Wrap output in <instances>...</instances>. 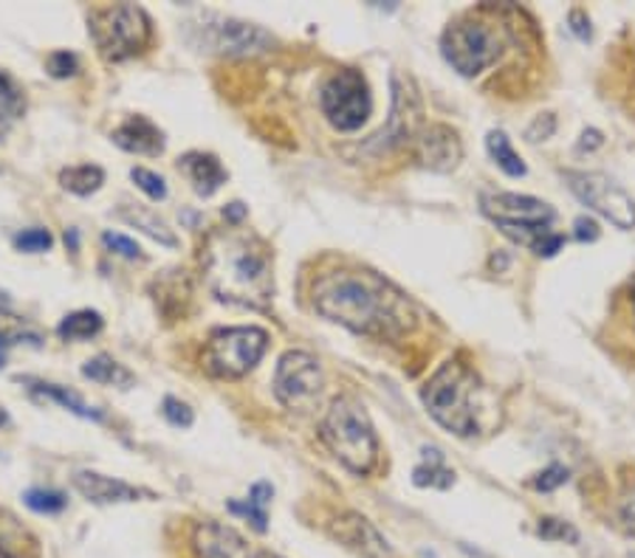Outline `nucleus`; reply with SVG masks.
Wrapping results in <instances>:
<instances>
[{"instance_id":"1","label":"nucleus","mask_w":635,"mask_h":558,"mask_svg":"<svg viewBox=\"0 0 635 558\" xmlns=\"http://www.w3.org/2000/svg\"><path fill=\"white\" fill-rule=\"evenodd\" d=\"M311 299L319 317L373 339H399L416 322L412 302L399 288L359 268L322 273L314 282Z\"/></svg>"},{"instance_id":"26","label":"nucleus","mask_w":635,"mask_h":558,"mask_svg":"<svg viewBox=\"0 0 635 558\" xmlns=\"http://www.w3.org/2000/svg\"><path fill=\"white\" fill-rule=\"evenodd\" d=\"M102 184H105V169L96 167V164H76V167H65L60 173V186L65 193L80 195V198L94 195Z\"/></svg>"},{"instance_id":"40","label":"nucleus","mask_w":635,"mask_h":558,"mask_svg":"<svg viewBox=\"0 0 635 558\" xmlns=\"http://www.w3.org/2000/svg\"><path fill=\"white\" fill-rule=\"evenodd\" d=\"M622 521H624V527H627L629 534L635 536V488L629 490L627 496H624V503H622Z\"/></svg>"},{"instance_id":"45","label":"nucleus","mask_w":635,"mask_h":558,"mask_svg":"<svg viewBox=\"0 0 635 558\" xmlns=\"http://www.w3.org/2000/svg\"><path fill=\"white\" fill-rule=\"evenodd\" d=\"M0 423H9V417H7V412H0Z\"/></svg>"},{"instance_id":"7","label":"nucleus","mask_w":635,"mask_h":558,"mask_svg":"<svg viewBox=\"0 0 635 558\" xmlns=\"http://www.w3.org/2000/svg\"><path fill=\"white\" fill-rule=\"evenodd\" d=\"M443 60L463 76L487 71L503 54V40L498 31L483 20H458L449 25L441 38Z\"/></svg>"},{"instance_id":"22","label":"nucleus","mask_w":635,"mask_h":558,"mask_svg":"<svg viewBox=\"0 0 635 558\" xmlns=\"http://www.w3.org/2000/svg\"><path fill=\"white\" fill-rule=\"evenodd\" d=\"M272 496H275V488H272V485L255 483L244 503H229V510L237 516H244V519H249L257 534H266L268 530V505H272Z\"/></svg>"},{"instance_id":"46","label":"nucleus","mask_w":635,"mask_h":558,"mask_svg":"<svg viewBox=\"0 0 635 558\" xmlns=\"http://www.w3.org/2000/svg\"><path fill=\"white\" fill-rule=\"evenodd\" d=\"M629 558H635V550H633V552H629Z\"/></svg>"},{"instance_id":"18","label":"nucleus","mask_w":635,"mask_h":558,"mask_svg":"<svg viewBox=\"0 0 635 558\" xmlns=\"http://www.w3.org/2000/svg\"><path fill=\"white\" fill-rule=\"evenodd\" d=\"M113 144L127 153L136 155H162L164 153V133L147 116H127L111 133Z\"/></svg>"},{"instance_id":"2","label":"nucleus","mask_w":635,"mask_h":558,"mask_svg":"<svg viewBox=\"0 0 635 558\" xmlns=\"http://www.w3.org/2000/svg\"><path fill=\"white\" fill-rule=\"evenodd\" d=\"M204 279L212 293L224 302L266 308L275 293L272 251L252 231L229 229L212 231L204 242Z\"/></svg>"},{"instance_id":"6","label":"nucleus","mask_w":635,"mask_h":558,"mask_svg":"<svg viewBox=\"0 0 635 558\" xmlns=\"http://www.w3.org/2000/svg\"><path fill=\"white\" fill-rule=\"evenodd\" d=\"M268 348V333L263 328H224L215 330L201 353V366L212 379H244L257 366Z\"/></svg>"},{"instance_id":"44","label":"nucleus","mask_w":635,"mask_h":558,"mask_svg":"<svg viewBox=\"0 0 635 558\" xmlns=\"http://www.w3.org/2000/svg\"><path fill=\"white\" fill-rule=\"evenodd\" d=\"M255 558H280V556H275V552H257Z\"/></svg>"},{"instance_id":"42","label":"nucleus","mask_w":635,"mask_h":558,"mask_svg":"<svg viewBox=\"0 0 635 558\" xmlns=\"http://www.w3.org/2000/svg\"><path fill=\"white\" fill-rule=\"evenodd\" d=\"M602 144H604L602 133H598V131H593V127H591V131H585V133H582L580 149H582V153H585V149H587V153H591V149L602 147Z\"/></svg>"},{"instance_id":"13","label":"nucleus","mask_w":635,"mask_h":558,"mask_svg":"<svg viewBox=\"0 0 635 558\" xmlns=\"http://www.w3.org/2000/svg\"><path fill=\"white\" fill-rule=\"evenodd\" d=\"M463 158V144L447 124H432L416 136V162L432 173H449Z\"/></svg>"},{"instance_id":"41","label":"nucleus","mask_w":635,"mask_h":558,"mask_svg":"<svg viewBox=\"0 0 635 558\" xmlns=\"http://www.w3.org/2000/svg\"><path fill=\"white\" fill-rule=\"evenodd\" d=\"M246 215H249V209H246L244 204H237V200L224 209V220H226V224H229V226H240V224H244V220H246Z\"/></svg>"},{"instance_id":"11","label":"nucleus","mask_w":635,"mask_h":558,"mask_svg":"<svg viewBox=\"0 0 635 558\" xmlns=\"http://www.w3.org/2000/svg\"><path fill=\"white\" fill-rule=\"evenodd\" d=\"M322 392L319 361L306 350H288L275 370V395L286 410L308 412Z\"/></svg>"},{"instance_id":"3","label":"nucleus","mask_w":635,"mask_h":558,"mask_svg":"<svg viewBox=\"0 0 635 558\" xmlns=\"http://www.w3.org/2000/svg\"><path fill=\"white\" fill-rule=\"evenodd\" d=\"M322 443L354 474H370L379 459V437L368 412L356 397L342 395L330 403L322 421Z\"/></svg>"},{"instance_id":"47","label":"nucleus","mask_w":635,"mask_h":558,"mask_svg":"<svg viewBox=\"0 0 635 558\" xmlns=\"http://www.w3.org/2000/svg\"><path fill=\"white\" fill-rule=\"evenodd\" d=\"M633 302H635V291H633Z\"/></svg>"},{"instance_id":"19","label":"nucleus","mask_w":635,"mask_h":558,"mask_svg":"<svg viewBox=\"0 0 635 558\" xmlns=\"http://www.w3.org/2000/svg\"><path fill=\"white\" fill-rule=\"evenodd\" d=\"M178 167L181 173L187 175L201 198H209V195H215L226 184V169L209 153H187L184 158H178Z\"/></svg>"},{"instance_id":"27","label":"nucleus","mask_w":635,"mask_h":558,"mask_svg":"<svg viewBox=\"0 0 635 558\" xmlns=\"http://www.w3.org/2000/svg\"><path fill=\"white\" fill-rule=\"evenodd\" d=\"M102 328H105V322H102V317L96 310H74V313H69V317L60 322L57 333H60V339L65 341H85L100 335Z\"/></svg>"},{"instance_id":"31","label":"nucleus","mask_w":635,"mask_h":558,"mask_svg":"<svg viewBox=\"0 0 635 558\" xmlns=\"http://www.w3.org/2000/svg\"><path fill=\"white\" fill-rule=\"evenodd\" d=\"M536 534L545 541H567V545H576L580 541V530L565 519H554V516H545L536 525Z\"/></svg>"},{"instance_id":"5","label":"nucleus","mask_w":635,"mask_h":558,"mask_svg":"<svg viewBox=\"0 0 635 558\" xmlns=\"http://www.w3.org/2000/svg\"><path fill=\"white\" fill-rule=\"evenodd\" d=\"M91 38L96 51L107 62H125L142 54L150 43V18L136 3H116V7L96 9L91 14Z\"/></svg>"},{"instance_id":"24","label":"nucleus","mask_w":635,"mask_h":558,"mask_svg":"<svg viewBox=\"0 0 635 558\" xmlns=\"http://www.w3.org/2000/svg\"><path fill=\"white\" fill-rule=\"evenodd\" d=\"M119 217H122L125 224H131V226H136V229H142L144 235L153 237V240L162 242V246H170V248L178 246V237L173 235V229H170V226L164 224V220L156 215V211L144 209V206H122V209H119Z\"/></svg>"},{"instance_id":"39","label":"nucleus","mask_w":635,"mask_h":558,"mask_svg":"<svg viewBox=\"0 0 635 558\" xmlns=\"http://www.w3.org/2000/svg\"><path fill=\"white\" fill-rule=\"evenodd\" d=\"M573 229H576V237H580L582 242L598 240V226H596V220H591V217H576Z\"/></svg>"},{"instance_id":"16","label":"nucleus","mask_w":635,"mask_h":558,"mask_svg":"<svg viewBox=\"0 0 635 558\" xmlns=\"http://www.w3.org/2000/svg\"><path fill=\"white\" fill-rule=\"evenodd\" d=\"M193 550L195 558H255L249 550V541L237 534L235 527L212 519L195 525Z\"/></svg>"},{"instance_id":"9","label":"nucleus","mask_w":635,"mask_h":558,"mask_svg":"<svg viewBox=\"0 0 635 558\" xmlns=\"http://www.w3.org/2000/svg\"><path fill=\"white\" fill-rule=\"evenodd\" d=\"M193 31L198 34L195 43L201 49L226 56H257L266 54L275 45V38L260 25L244 23V20L235 18H221V14H204L201 23L193 25Z\"/></svg>"},{"instance_id":"15","label":"nucleus","mask_w":635,"mask_h":558,"mask_svg":"<svg viewBox=\"0 0 635 558\" xmlns=\"http://www.w3.org/2000/svg\"><path fill=\"white\" fill-rule=\"evenodd\" d=\"M330 536L339 541V545L350 547L354 552H359L361 558H390L392 550L387 545L385 536L376 530V525L370 519H365L361 514H339L337 519L330 521Z\"/></svg>"},{"instance_id":"34","label":"nucleus","mask_w":635,"mask_h":558,"mask_svg":"<svg viewBox=\"0 0 635 558\" xmlns=\"http://www.w3.org/2000/svg\"><path fill=\"white\" fill-rule=\"evenodd\" d=\"M102 242H105L107 251L125 257V260H142V248H139L136 240H131V237L116 235V231H105V235H102Z\"/></svg>"},{"instance_id":"17","label":"nucleus","mask_w":635,"mask_h":558,"mask_svg":"<svg viewBox=\"0 0 635 558\" xmlns=\"http://www.w3.org/2000/svg\"><path fill=\"white\" fill-rule=\"evenodd\" d=\"M74 488L85 496L88 503L94 505H119V503H136L142 496H153L150 490L136 488V485H127L122 479L105 477V474L96 472H76L74 474Z\"/></svg>"},{"instance_id":"14","label":"nucleus","mask_w":635,"mask_h":558,"mask_svg":"<svg viewBox=\"0 0 635 558\" xmlns=\"http://www.w3.org/2000/svg\"><path fill=\"white\" fill-rule=\"evenodd\" d=\"M418 118H421V102L416 91L410 87V80H401L399 74L392 76V113L385 131L379 133V144L385 147H399L416 136Z\"/></svg>"},{"instance_id":"30","label":"nucleus","mask_w":635,"mask_h":558,"mask_svg":"<svg viewBox=\"0 0 635 558\" xmlns=\"http://www.w3.org/2000/svg\"><path fill=\"white\" fill-rule=\"evenodd\" d=\"M25 505L34 510V514H60V510L69 505L63 490H51V488H32L25 490Z\"/></svg>"},{"instance_id":"36","label":"nucleus","mask_w":635,"mask_h":558,"mask_svg":"<svg viewBox=\"0 0 635 558\" xmlns=\"http://www.w3.org/2000/svg\"><path fill=\"white\" fill-rule=\"evenodd\" d=\"M45 69H49V74L57 76V80H69V76H74L76 71H80V62H76V56L69 54V51H54V54L49 56V62H45Z\"/></svg>"},{"instance_id":"35","label":"nucleus","mask_w":635,"mask_h":558,"mask_svg":"<svg viewBox=\"0 0 635 558\" xmlns=\"http://www.w3.org/2000/svg\"><path fill=\"white\" fill-rule=\"evenodd\" d=\"M162 415L167 417V423H173V426H178V428H190L195 421L193 410H190L184 401H178V397H164Z\"/></svg>"},{"instance_id":"10","label":"nucleus","mask_w":635,"mask_h":558,"mask_svg":"<svg viewBox=\"0 0 635 558\" xmlns=\"http://www.w3.org/2000/svg\"><path fill=\"white\" fill-rule=\"evenodd\" d=\"M571 193L602 215L604 220H611L616 229H635V200L629 198L627 189L616 184L611 175L604 173H565Z\"/></svg>"},{"instance_id":"20","label":"nucleus","mask_w":635,"mask_h":558,"mask_svg":"<svg viewBox=\"0 0 635 558\" xmlns=\"http://www.w3.org/2000/svg\"><path fill=\"white\" fill-rule=\"evenodd\" d=\"M0 558H40L34 534L9 510H0Z\"/></svg>"},{"instance_id":"23","label":"nucleus","mask_w":635,"mask_h":558,"mask_svg":"<svg viewBox=\"0 0 635 558\" xmlns=\"http://www.w3.org/2000/svg\"><path fill=\"white\" fill-rule=\"evenodd\" d=\"M82 375L94 381V384L119 386V390H131V386L136 384V375H133L127 366L119 364V361H113L111 355H96V359L85 361Z\"/></svg>"},{"instance_id":"37","label":"nucleus","mask_w":635,"mask_h":558,"mask_svg":"<svg viewBox=\"0 0 635 558\" xmlns=\"http://www.w3.org/2000/svg\"><path fill=\"white\" fill-rule=\"evenodd\" d=\"M565 483H567V468H565V465H560V463L549 465L545 472H540L534 477V488L542 490V494H549V490H556V488H560V485H565Z\"/></svg>"},{"instance_id":"33","label":"nucleus","mask_w":635,"mask_h":558,"mask_svg":"<svg viewBox=\"0 0 635 558\" xmlns=\"http://www.w3.org/2000/svg\"><path fill=\"white\" fill-rule=\"evenodd\" d=\"M131 178L136 180V186L142 189L144 195H147L150 200H164L167 198V184H164L162 175L150 173V169L144 167H133L131 169Z\"/></svg>"},{"instance_id":"12","label":"nucleus","mask_w":635,"mask_h":558,"mask_svg":"<svg viewBox=\"0 0 635 558\" xmlns=\"http://www.w3.org/2000/svg\"><path fill=\"white\" fill-rule=\"evenodd\" d=\"M480 209L498 224V229H523V226H551L554 224V209L545 200L531 198V195L494 193L480 198Z\"/></svg>"},{"instance_id":"32","label":"nucleus","mask_w":635,"mask_h":558,"mask_svg":"<svg viewBox=\"0 0 635 558\" xmlns=\"http://www.w3.org/2000/svg\"><path fill=\"white\" fill-rule=\"evenodd\" d=\"M51 246H54V237L49 229H25L14 235V248L25 251V255H43Z\"/></svg>"},{"instance_id":"21","label":"nucleus","mask_w":635,"mask_h":558,"mask_svg":"<svg viewBox=\"0 0 635 558\" xmlns=\"http://www.w3.org/2000/svg\"><path fill=\"white\" fill-rule=\"evenodd\" d=\"M412 483L418 488H438L447 490L455 485V472L447 468V459L438 448H423V463L416 465V472H412Z\"/></svg>"},{"instance_id":"29","label":"nucleus","mask_w":635,"mask_h":558,"mask_svg":"<svg viewBox=\"0 0 635 558\" xmlns=\"http://www.w3.org/2000/svg\"><path fill=\"white\" fill-rule=\"evenodd\" d=\"M25 111V96L20 91L18 82L7 74V71H0V118H7L9 124Z\"/></svg>"},{"instance_id":"38","label":"nucleus","mask_w":635,"mask_h":558,"mask_svg":"<svg viewBox=\"0 0 635 558\" xmlns=\"http://www.w3.org/2000/svg\"><path fill=\"white\" fill-rule=\"evenodd\" d=\"M554 131H556V118L551 116V113H545V116L534 118V124L525 131V138H529V142H545V138L554 136Z\"/></svg>"},{"instance_id":"8","label":"nucleus","mask_w":635,"mask_h":558,"mask_svg":"<svg viewBox=\"0 0 635 558\" xmlns=\"http://www.w3.org/2000/svg\"><path fill=\"white\" fill-rule=\"evenodd\" d=\"M319 105H322L325 118H328L337 131L354 133L370 118L373 96H370L368 80H365L359 71L342 69L322 85Z\"/></svg>"},{"instance_id":"28","label":"nucleus","mask_w":635,"mask_h":558,"mask_svg":"<svg viewBox=\"0 0 635 558\" xmlns=\"http://www.w3.org/2000/svg\"><path fill=\"white\" fill-rule=\"evenodd\" d=\"M487 149H489V155L494 158V164H498V167L503 169L505 175H511V178H523V175L529 173V169H525V164H523V158L514 153V147H511L509 136H505L503 131L489 133Z\"/></svg>"},{"instance_id":"25","label":"nucleus","mask_w":635,"mask_h":558,"mask_svg":"<svg viewBox=\"0 0 635 558\" xmlns=\"http://www.w3.org/2000/svg\"><path fill=\"white\" fill-rule=\"evenodd\" d=\"M29 384H32L29 386L32 395L60 403V406H65L69 412H74L76 417H85V421H102V412L94 410V406H88V403L82 401L74 390H65V386H57V384H45V381H29Z\"/></svg>"},{"instance_id":"4","label":"nucleus","mask_w":635,"mask_h":558,"mask_svg":"<svg viewBox=\"0 0 635 558\" xmlns=\"http://www.w3.org/2000/svg\"><path fill=\"white\" fill-rule=\"evenodd\" d=\"M474 392L478 379L461 361H447L421 390V401L432 417L447 432L458 437H472L478 432V415H474Z\"/></svg>"},{"instance_id":"43","label":"nucleus","mask_w":635,"mask_h":558,"mask_svg":"<svg viewBox=\"0 0 635 558\" xmlns=\"http://www.w3.org/2000/svg\"><path fill=\"white\" fill-rule=\"evenodd\" d=\"M9 335L7 333H0V366H3V361H7V350H9Z\"/></svg>"}]
</instances>
